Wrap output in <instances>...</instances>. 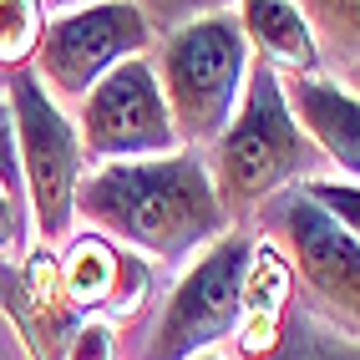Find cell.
I'll list each match as a JSON object with an SVG mask.
<instances>
[{"label": "cell", "instance_id": "cell-7", "mask_svg": "<svg viewBox=\"0 0 360 360\" xmlns=\"http://www.w3.org/2000/svg\"><path fill=\"white\" fill-rule=\"evenodd\" d=\"M153 36L158 31L132 0H86L46 20L31 71L51 97H86L112 66H122L127 56H148Z\"/></svg>", "mask_w": 360, "mask_h": 360}, {"label": "cell", "instance_id": "cell-13", "mask_svg": "<svg viewBox=\"0 0 360 360\" xmlns=\"http://www.w3.org/2000/svg\"><path fill=\"white\" fill-rule=\"evenodd\" d=\"M132 6L148 15L153 31H173L193 15H208V11H233L238 0H132ZM295 6L309 15V26L320 36V51L325 56H340L345 66L360 61V0H295Z\"/></svg>", "mask_w": 360, "mask_h": 360}, {"label": "cell", "instance_id": "cell-12", "mask_svg": "<svg viewBox=\"0 0 360 360\" xmlns=\"http://www.w3.org/2000/svg\"><path fill=\"white\" fill-rule=\"evenodd\" d=\"M290 290H295V269L269 238L254 244L249 269H244V315H238L233 345L238 360H264L274 355L284 340V315H290Z\"/></svg>", "mask_w": 360, "mask_h": 360}, {"label": "cell", "instance_id": "cell-23", "mask_svg": "<svg viewBox=\"0 0 360 360\" xmlns=\"http://www.w3.org/2000/svg\"><path fill=\"white\" fill-rule=\"evenodd\" d=\"M193 360H224V355H213V350H198V355H193Z\"/></svg>", "mask_w": 360, "mask_h": 360}, {"label": "cell", "instance_id": "cell-14", "mask_svg": "<svg viewBox=\"0 0 360 360\" xmlns=\"http://www.w3.org/2000/svg\"><path fill=\"white\" fill-rule=\"evenodd\" d=\"M127 269V249L112 244L107 233H77L61 254V290L82 320L107 315V304L117 300V279Z\"/></svg>", "mask_w": 360, "mask_h": 360}, {"label": "cell", "instance_id": "cell-5", "mask_svg": "<svg viewBox=\"0 0 360 360\" xmlns=\"http://www.w3.org/2000/svg\"><path fill=\"white\" fill-rule=\"evenodd\" d=\"M264 229L274 233V249L290 259L295 279L309 290V309L335 330L360 335V244L330 219V213L304 193V188H284L259 208Z\"/></svg>", "mask_w": 360, "mask_h": 360}, {"label": "cell", "instance_id": "cell-4", "mask_svg": "<svg viewBox=\"0 0 360 360\" xmlns=\"http://www.w3.org/2000/svg\"><path fill=\"white\" fill-rule=\"evenodd\" d=\"M11 122H15V148H20V178H26V208L36 219L41 249H56L71 219H77V183L86 178L82 162V132L61 112V102L41 86L31 66L11 71Z\"/></svg>", "mask_w": 360, "mask_h": 360}, {"label": "cell", "instance_id": "cell-15", "mask_svg": "<svg viewBox=\"0 0 360 360\" xmlns=\"http://www.w3.org/2000/svg\"><path fill=\"white\" fill-rule=\"evenodd\" d=\"M264 360H360V335H345L330 320H320L315 309H295L290 304V315H284V340Z\"/></svg>", "mask_w": 360, "mask_h": 360}, {"label": "cell", "instance_id": "cell-20", "mask_svg": "<svg viewBox=\"0 0 360 360\" xmlns=\"http://www.w3.org/2000/svg\"><path fill=\"white\" fill-rule=\"evenodd\" d=\"M0 188L26 203V178H20V148H15V122H11V102H0Z\"/></svg>", "mask_w": 360, "mask_h": 360}, {"label": "cell", "instance_id": "cell-22", "mask_svg": "<svg viewBox=\"0 0 360 360\" xmlns=\"http://www.w3.org/2000/svg\"><path fill=\"white\" fill-rule=\"evenodd\" d=\"M46 6H56V11H71V6H86V0H46Z\"/></svg>", "mask_w": 360, "mask_h": 360}, {"label": "cell", "instance_id": "cell-8", "mask_svg": "<svg viewBox=\"0 0 360 360\" xmlns=\"http://www.w3.org/2000/svg\"><path fill=\"white\" fill-rule=\"evenodd\" d=\"M82 148L91 162H137L178 153V132L167 117L153 56H127L82 97L77 117Z\"/></svg>", "mask_w": 360, "mask_h": 360}, {"label": "cell", "instance_id": "cell-24", "mask_svg": "<svg viewBox=\"0 0 360 360\" xmlns=\"http://www.w3.org/2000/svg\"><path fill=\"white\" fill-rule=\"evenodd\" d=\"M0 304H6V295H0Z\"/></svg>", "mask_w": 360, "mask_h": 360}, {"label": "cell", "instance_id": "cell-9", "mask_svg": "<svg viewBox=\"0 0 360 360\" xmlns=\"http://www.w3.org/2000/svg\"><path fill=\"white\" fill-rule=\"evenodd\" d=\"M0 295H6V315L20 330L31 360H61L71 330L82 325V315L71 309L66 290H61V259L51 249H36L31 259H20V269L0 279Z\"/></svg>", "mask_w": 360, "mask_h": 360}, {"label": "cell", "instance_id": "cell-17", "mask_svg": "<svg viewBox=\"0 0 360 360\" xmlns=\"http://www.w3.org/2000/svg\"><path fill=\"white\" fill-rule=\"evenodd\" d=\"M309 198H315L335 224H340L355 244H360V183H340V178H309L300 183Z\"/></svg>", "mask_w": 360, "mask_h": 360}, {"label": "cell", "instance_id": "cell-21", "mask_svg": "<svg viewBox=\"0 0 360 360\" xmlns=\"http://www.w3.org/2000/svg\"><path fill=\"white\" fill-rule=\"evenodd\" d=\"M345 86H350L355 97H360V61H355V66H345Z\"/></svg>", "mask_w": 360, "mask_h": 360}, {"label": "cell", "instance_id": "cell-6", "mask_svg": "<svg viewBox=\"0 0 360 360\" xmlns=\"http://www.w3.org/2000/svg\"><path fill=\"white\" fill-rule=\"evenodd\" d=\"M254 238L244 229L219 233L213 244L188 264V274L162 300V315L142 345V360H193L213 350L238 330L244 315V269H249Z\"/></svg>", "mask_w": 360, "mask_h": 360}, {"label": "cell", "instance_id": "cell-1", "mask_svg": "<svg viewBox=\"0 0 360 360\" xmlns=\"http://www.w3.org/2000/svg\"><path fill=\"white\" fill-rule=\"evenodd\" d=\"M77 219L153 264H183L229 233L208 162L193 148L137 162H97V173L77 183Z\"/></svg>", "mask_w": 360, "mask_h": 360}, {"label": "cell", "instance_id": "cell-11", "mask_svg": "<svg viewBox=\"0 0 360 360\" xmlns=\"http://www.w3.org/2000/svg\"><path fill=\"white\" fill-rule=\"evenodd\" d=\"M233 15H238V31H244L249 51L259 56V66L279 71L284 82L320 77V66H325L320 36L295 0H238Z\"/></svg>", "mask_w": 360, "mask_h": 360}, {"label": "cell", "instance_id": "cell-16", "mask_svg": "<svg viewBox=\"0 0 360 360\" xmlns=\"http://www.w3.org/2000/svg\"><path fill=\"white\" fill-rule=\"evenodd\" d=\"M46 0H0V66L20 71L31 66L46 36Z\"/></svg>", "mask_w": 360, "mask_h": 360}, {"label": "cell", "instance_id": "cell-10", "mask_svg": "<svg viewBox=\"0 0 360 360\" xmlns=\"http://www.w3.org/2000/svg\"><path fill=\"white\" fill-rule=\"evenodd\" d=\"M284 97H290L295 122L325 153V162L360 183V97L355 91L325 77H290Z\"/></svg>", "mask_w": 360, "mask_h": 360}, {"label": "cell", "instance_id": "cell-2", "mask_svg": "<svg viewBox=\"0 0 360 360\" xmlns=\"http://www.w3.org/2000/svg\"><path fill=\"white\" fill-rule=\"evenodd\" d=\"M203 162H208L213 193L224 203V219L233 224V219L259 213L284 188L320 178L325 153L295 122L290 97H284V77L254 61L244 97H238V112L229 117L224 137L208 148Z\"/></svg>", "mask_w": 360, "mask_h": 360}, {"label": "cell", "instance_id": "cell-3", "mask_svg": "<svg viewBox=\"0 0 360 360\" xmlns=\"http://www.w3.org/2000/svg\"><path fill=\"white\" fill-rule=\"evenodd\" d=\"M158 86L183 148H213L249 82V41L233 11H208L173 26L158 46Z\"/></svg>", "mask_w": 360, "mask_h": 360}, {"label": "cell", "instance_id": "cell-18", "mask_svg": "<svg viewBox=\"0 0 360 360\" xmlns=\"http://www.w3.org/2000/svg\"><path fill=\"white\" fill-rule=\"evenodd\" d=\"M61 360H117V325H107V320H97V315L82 320L77 330H71Z\"/></svg>", "mask_w": 360, "mask_h": 360}, {"label": "cell", "instance_id": "cell-19", "mask_svg": "<svg viewBox=\"0 0 360 360\" xmlns=\"http://www.w3.org/2000/svg\"><path fill=\"white\" fill-rule=\"evenodd\" d=\"M26 249V203L0 188V279L15 274V254Z\"/></svg>", "mask_w": 360, "mask_h": 360}]
</instances>
